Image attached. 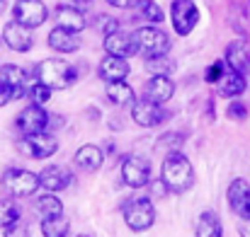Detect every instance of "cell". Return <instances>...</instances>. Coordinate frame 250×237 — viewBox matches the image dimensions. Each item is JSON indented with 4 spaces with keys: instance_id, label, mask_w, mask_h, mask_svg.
<instances>
[{
    "instance_id": "cell-1",
    "label": "cell",
    "mask_w": 250,
    "mask_h": 237,
    "mask_svg": "<svg viewBox=\"0 0 250 237\" xmlns=\"http://www.w3.org/2000/svg\"><path fill=\"white\" fill-rule=\"evenodd\" d=\"M161 182H163V186L167 191L185 194L194 184V167H192V162L185 155H180V153H170L163 160V167H161Z\"/></svg>"
},
{
    "instance_id": "cell-2",
    "label": "cell",
    "mask_w": 250,
    "mask_h": 237,
    "mask_svg": "<svg viewBox=\"0 0 250 237\" xmlns=\"http://www.w3.org/2000/svg\"><path fill=\"white\" fill-rule=\"evenodd\" d=\"M34 78L39 82H44L46 87H51V90H68V87L76 85L78 75H76V68L68 61H63V58H44L42 63H37Z\"/></svg>"
},
{
    "instance_id": "cell-3",
    "label": "cell",
    "mask_w": 250,
    "mask_h": 237,
    "mask_svg": "<svg viewBox=\"0 0 250 237\" xmlns=\"http://www.w3.org/2000/svg\"><path fill=\"white\" fill-rule=\"evenodd\" d=\"M134 36H136L139 51H144L146 58H156V56H166V54H170V36H167L161 27L144 24Z\"/></svg>"
},
{
    "instance_id": "cell-4",
    "label": "cell",
    "mask_w": 250,
    "mask_h": 237,
    "mask_svg": "<svg viewBox=\"0 0 250 237\" xmlns=\"http://www.w3.org/2000/svg\"><path fill=\"white\" fill-rule=\"evenodd\" d=\"M17 148L22 155L27 158H34V160H46L51 158L56 150H59V141L46 133V131H39V133H29V136H22L17 141Z\"/></svg>"
},
{
    "instance_id": "cell-5",
    "label": "cell",
    "mask_w": 250,
    "mask_h": 237,
    "mask_svg": "<svg viewBox=\"0 0 250 237\" xmlns=\"http://www.w3.org/2000/svg\"><path fill=\"white\" fill-rule=\"evenodd\" d=\"M2 186L15 199H27V196H34L37 194V189H39V174H34L29 169H5Z\"/></svg>"
},
{
    "instance_id": "cell-6",
    "label": "cell",
    "mask_w": 250,
    "mask_h": 237,
    "mask_svg": "<svg viewBox=\"0 0 250 237\" xmlns=\"http://www.w3.org/2000/svg\"><path fill=\"white\" fill-rule=\"evenodd\" d=\"M170 19H172V29L180 36H187L197 22H199V7L194 0H172L170 5Z\"/></svg>"
},
{
    "instance_id": "cell-7",
    "label": "cell",
    "mask_w": 250,
    "mask_h": 237,
    "mask_svg": "<svg viewBox=\"0 0 250 237\" xmlns=\"http://www.w3.org/2000/svg\"><path fill=\"white\" fill-rule=\"evenodd\" d=\"M124 223L134 233H144L156 223V208L148 199H136L124 208Z\"/></svg>"
},
{
    "instance_id": "cell-8",
    "label": "cell",
    "mask_w": 250,
    "mask_h": 237,
    "mask_svg": "<svg viewBox=\"0 0 250 237\" xmlns=\"http://www.w3.org/2000/svg\"><path fill=\"white\" fill-rule=\"evenodd\" d=\"M12 15H15V22H20L29 29H37L49 19V10L42 0H17L12 7Z\"/></svg>"
},
{
    "instance_id": "cell-9",
    "label": "cell",
    "mask_w": 250,
    "mask_h": 237,
    "mask_svg": "<svg viewBox=\"0 0 250 237\" xmlns=\"http://www.w3.org/2000/svg\"><path fill=\"white\" fill-rule=\"evenodd\" d=\"M122 179L131 189H141L151 182V162L141 155H129L122 162Z\"/></svg>"
},
{
    "instance_id": "cell-10",
    "label": "cell",
    "mask_w": 250,
    "mask_h": 237,
    "mask_svg": "<svg viewBox=\"0 0 250 237\" xmlns=\"http://www.w3.org/2000/svg\"><path fill=\"white\" fill-rule=\"evenodd\" d=\"M15 126H17V131H20L22 136L46 131V126H49V114L44 111L42 104H34V102H32L29 107H24V109L17 114Z\"/></svg>"
},
{
    "instance_id": "cell-11",
    "label": "cell",
    "mask_w": 250,
    "mask_h": 237,
    "mask_svg": "<svg viewBox=\"0 0 250 237\" xmlns=\"http://www.w3.org/2000/svg\"><path fill=\"white\" fill-rule=\"evenodd\" d=\"M131 116H134V121H136L139 126L151 128V126H158V124H163V121H166L167 111L163 109V104L151 102V99L146 97V99H141V102H134V104H131Z\"/></svg>"
},
{
    "instance_id": "cell-12",
    "label": "cell",
    "mask_w": 250,
    "mask_h": 237,
    "mask_svg": "<svg viewBox=\"0 0 250 237\" xmlns=\"http://www.w3.org/2000/svg\"><path fill=\"white\" fill-rule=\"evenodd\" d=\"M104 51H107V54H112V56L129 58V56L139 54V44H136V36H134L131 32L114 29V32L104 34Z\"/></svg>"
},
{
    "instance_id": "cell-13",
    "label": "cell",
    "mask_w": 250,
    "mask_h": 237,
    "mask_svg": "<svg viewBox=\"0 0 250 237\" xmlns=\"http://www.w3.org/2000/svg\"><path fill=\"white\" fill-rule=\"evenodd\" d=\"M2 39L5 44L12 49V51H20V54H27L32 46H34V34L29 27L20 24V22H7L5 29H2Z\"/></svg>"
},
{
    "instance_id": "cell-14",
    "label": "cell",
    "mask_w": 250,
    "mask_h": 237,
    "mask_svg": "<svg viewBox=\"0 0 250 237\" xmlns=\"http://www.w3.org/2000/svg\"><path fill=\"white\" fill-rule=\"evenodd\" d=\"M226 199H229V206L236 216H241L243 220L250 218V184L246 179H233L229 184Z\"/></svg>"
},
{
    "instance_id": "cell-15",
    "label": "cell",
    "mask_w": 250,
    "mask_h": 237,
    "mask_svg": "<svg viewBox=\"0 0 250 237\" xmlns=\"http://www.w3.org/2000/svg\"><path fill=\"white\" fill-rule=\"evenodd\" d=\"M71 184H73V172L66 169V167H61V164L44 167L42 174H39V186H44V189L51 191V194L66 191Z\"/></svg>"
},
{
    "instance_id": "cell-16",
    "label": "cell",
    "mask_w": 250,
    "mask_h": 237,
    "mask_svg": "<svg viewBox=\"0 0 250 237\" xmlns=\"http://www.w3.org/2000/svg\"><path fill=\"white\" fill-rule=\"evenodd\" d=\"M0 78L12 87V99L27 97V90H29V85L34 82V80H29V73H24V68L12 66V63L0 66Z\"/></svg>"
},
{
    "instance_id": "cell-17",
    "label": "cell",
    "mask_w": 250,
    "mask_h": 237,
    "mask_svg": "<svg viewBox=\"0 0 250 237\" xmlns=\"http://www.w3.org/2000/svg\"><path fill=\"white\" fill-rule=\"evenodd\" d=\"M54 19H56V27H63V29H71V32H78V34L87 27L81 7H73V5H59L54 10Z\"/></svg>"
},
{
    "instance_id": "cell-18",
    "label": "cell",
    "mask_w": 250,
    "mask_h": 237,
    "mask_svg": "<svg viewBox=\"0 0 250 237\" xmlns=\"http://www.w3.org/2000/svg\"><path fill=\"white\" fill-rule=\"evenodd\" d=\"M246 75L233 71V68H224L221 78L216 80V92L221 97H241L246 92Z\"/></svg>"
},
{
    "instance_id": "cell-19",
    "label": "cell",
    "mask_w": 250,
    "mask_h": 237,
    "mask_svg": "<svg viewBox=\"0 0 250 237\" xmlns=\"http://www.w3.org/2000/svg\"><path fill=\"white\" fill-rule=\"evenodd\" d=\"M49 46L59 54H73L81 49V36L78 32H71V29H63V27H54L49 32Z\"/></svg>"
},
{
    "instance_id": "cell-20",
    "label": "cell",
    "mask_w": 250,
    "mask_h": 237,
    "mask_svg": "<svg viewBox=\"0 0 250 237\" xmlns=\"http://www.w3.org/2000/svg\"><path fill=\"white\" fill-rule=\"evenodd\" d=\"M172 94H175V82H172L170 75L158 73V75H153V78L146 82V97L151 102L166 104L167 99H172Z\"/></svg>"
},
{
    "instance_id": "cell-21",
    "label": "cell",
    "mask_w": 250,
    "mask_h": 237,
    "mask_svg": "<svg viewBox=\"0 0 250 237\" xmlns=\"http://www.w3.org/2000/svg\"><path fill=\"white\" fill-rule=\"evenodd\" d=\"M226 63L229 68L238 71V73H246L250 66V44L246 39H236L229 44L226 49Z\"/></svg>"
},
{
    "instance_id": "cell-22",
    "label": "cell",
    "mask_w": 250,
    "mask_h": 237,
    "mask_svg": "<svg viewBox=\"0 0 250 237\" xmlns=\"http://www.w3.org/2000/svg\"><path fill=\"white\" fill-rule=\"evenodd\" d=\"M129 73H131V71H129V63H126V58H122V56L107 54V56L102 58V63H100V78L104 80V82L126 80Z\"/></svg>"
},
{
    "instance_id": "cell-23",
    "label": "cell",
    "mask_w": 250,
    "mask_h": 237,
    "mask_svg": "<svg viewBox=\"0 0 250 237\" xmlns=\"http://www.w3.org/2000/svg\"><path fill=\"white\" fill-rule=\"evenodd\" d=\"M107 99L117 107H131L136 102V94H134L131 85H126L124 80H112V82H107Z\"/></svg>"
},
{
    "instance_id": "cell-24",
    "label": "cell",
    "mask_w": 250,
    "mask_h": 237,
    "mask_svg": "<svg viewBox=\"0 0 250 237\" xmlns=\"http://www.w3.org/2000/svg\"><path fill=\"white\" fill-rule=\"evenodd\" d=\"M102 162H104V153L97 146H83L76 153V164L85 172H97L102 167Z\"/></svg>"
},
{
    "instance_id": "cell-25",
    "label": "cell",
    "mask_w": 250,
    "mask_h": 237,
    "mask_svg": "<svg viewBox=\"0 0 250 237\" xmlns=\"http://www.w3.org/2000/svg\"><path fill=\"white\" fill-rule=\"evenodd\" d=\"M197 237H221L224 230H221V220L216 213L211 211H204L199 218H197V228H194Z\"/></svg>"
},
{
    "instance_id": "cell-26",
    "label": "cell",
    "mask_w": 250,
    "mask_h": 237,
    "mask_svg": "<svg viewBox=\"0 0 250 237\" xmlns=\"http://www.w3.org/2000/svg\"><path fill=\"white\" fill-rule=\"evenodd\" d=\"M37 213L44 218H56V216H63V203L49 191L46 196H39L37 199Z\"/></svg>"
},
{
    "instance_id": "cell-27",
    "label": "cell",
    "mask_w": 250,
    "mask_h": 237,
    "mask_svg": "<svg viewBox=\"0 0 250 237\" xmlns=\"http://www.w3.org/2000/svg\"><path fill=\"white\" fill-rule=\"evenodd\" d=\"M134 7H136L139 17H144L148 24H161V22L166 19V15H163L161 5H156L153 0H136V2H134Z\"/></svg>"
},
{
    "instance_id": "cell-28",
    "label": "cell",
    "mask_w": 250,
    "mask_h": 237,
    "mask_svg": "<svg viewBox=\"0 0 250 237\" xmlns=\"http://www.w3.org/2000/svg\"><path fill=\"white\" fill-rule=\"evenodd\" d=\"M71 223L63 218V216H56V218H44L42 220V233L46 237H66L71 235Z\"/></svg>"
},
{
    "instance_id": "cell-29",
    "label": "cell",
    "mask_w": 250,
    "mask_h": 237,
    "mask_svg": "<svg viewBox=\"0 0 250 237\" xmlns=\"http://www.w3.org/2000/svg\"><path fill=\"white\" fill-rule=\"evenodd\" d=\"M17 220H20V206L12 199H2L0 201V230L17 225Z\"/></svg>"
},
{
    "instance_id": "cell-30",
    "label": "cell",
    "mask_w": 250,
    "mask_h": 237,
    "mask_svg": "<svg viewBox=\"0 0 250 237\" xmlns=\"http://www.w3.org/2000/svg\"><path fill=\"white\" fill-rule=\"evenodd\" d=\"M51 92H54L51 87H46L44 82H39V80L34 78V82H32L29 90H27V97H29L34 104H42V107H44V104L51 99Z\"/></svg>"
},
{
    "instance_id": "cell-31",
    "label": "cell",
    "mask_w": 250,
    "mask_h": 237,
    "mask_svg": "<svg viewBox=\"0 0 250 237\" xmlns=\"http://www.w3.org/2000/svg\"><path fill=\"white\" fill-rule=\"evenodd\" d=\"M185 143V136L182 133H166L158 143H156V150H163V153H177Z\"/></svg>"
},
{
    "instance_id": "cell-32",
    "label": "cell",
    "mask_w": 250,
    "mask_h": 237,
    "mask_svg": "<svg viewBox=\"0 0 250 237\" xmlns=\"http://www.w3.org/2000/svg\"><path fill=\"white\" fill-rule=\"evenodd\" d=\"M146 66H148V71H153L156 75H158V73L167 75V73H170V71L175 68V63L170 61V56H167V54H166V56H156V58H148V61H146Z\"/></svg>"
},
{
    "instance_id": "cell-33",
    "label": "cell",
    "mask_w": 250,
    "mask_h": 237,
    "mask_svg": "<svg viewBox=\"0 0 250 237\" xmlns=\"http://www.w3.org/2000/svg\"><path fill=\"white\" fill-rule=\"evenodd\" d=\"M229 116H231V119H236V121H243V119L248 116V109H246V104H241V102H233V104H229Z\"/></svg>"
},
{
    "instance_id": "cell-34",
    "label": "cell",
    "mask_w": 250,
    "mask_h": 237,
    "mask_svg": "<svg viewBox=\"0 0 250 237\" xmlns=\"http://www.w3.org/2000/svg\"><path fill=\"white\" fill-rule=\"evenodd\" d=\"M224 68H226V66H224V61H216L211 68H207V75H204V78H207V82H216V80L221 78Z\"/></svg>"
},
{
    "instance_id": "cell-35",
    "label": "cell",
    "mask_w": 250,
    "mask_h": 237,
    "mask_svg": "<svg viewBox=\"0 0 250 237\" xmlns=\"http://www.w3.org/2000/svg\"><path fill=\"white\" fill-rule=\"evenodd\" d=\"M10 99H12V87H10L5 80L0 78V107H5Z\"/></svg>"
},
{
    "instance_id": "cell-36",
    "label": "cell",
    "mask_w": 250,
    "mask_h": 237,
    "mask_svg": "<svg viewBox=\"0 0 250 237\" xmlns=\"http://www.w3.org/2000/svg\"><path fill=\"white\" fill-rule=\"evenodd\" d=\"M100 24H102V34H109V32L119 29V22L114 17H100Z\"/></svg>"
},
{
    "instance_id": "cell-37",
    "label": "cell",
    "mask_w": 250,
    "mask_h": 237,
    "mask_svg": "<svg viewBox=\"0 0 250 237\" xmlns=\"http://www.w3.org/2000/svg\"><path fill=\"white\" fill-rule=\"evenodd\" d=\"M112 7H119V10H126V7H134L136 0H107Z\"/></svg>"
},
{
    "instance_id": "cell-38",
    "label": "cell",
    "mask_w": 250,
    "mask_h": 237,
    "mask_svg": "<svg viewBox=\"0 0 250 237\" xmlns=\"http://www.w3.org/2000/svg\"><path fill=\"white\" fill-rule=\"evenodd\" d=\"M241 235L250 237V218H246V223H243V228H241Z\"/></svg>"
},
{
    "instance_id": "cell-39",
    "label": "cell",
    "mask_w": 250,
    "mask_h": 237,
    "mask_svg": "<svg viewBox=\"0 0 250 237\" xmlns=\"http://www.w3.org/2000/svg\"><path fill=\"white\" fill-rule=\"evenodd\" d=\"M73 2H76V7H87L92 0H73Z\"/></svg>"
},
{
    "instance_id": "cell-40",
    "label": "cell",
    "mask_w": 250,
    "mask_h": 237,
    "mask_svg": "<svg viewBox=\"0 0 250 237\" xmlns=\"http://www.w3.org/2000/svg\"><path fill=\"white\" fill-rule=\"evenodd\" d=\"M0 2H2V0H0Z\"/></svg>"
}]
</instances>
